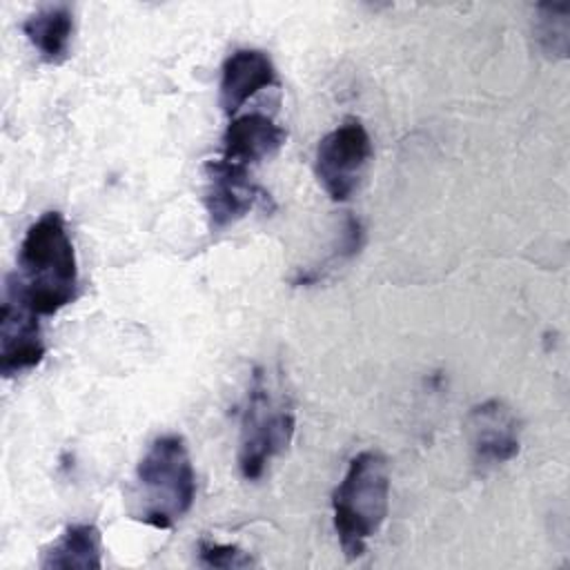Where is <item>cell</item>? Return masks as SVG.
I'll return each mask as SVG.
<instances>
[{
    "label": "cell",
    "instance_id": "6da1fadb",
    "mask_svg": "<svg viewBox=\"0 0 570 570\" xmlns=\"http://www.w3.org/2000/svg\"><path fill=\"white\" fill-rule=\"evenodd\" d=\"M78 258L67 220L45 212L33 220L18 249V272L7 276V294L38 316H53L78 296Z\"/></svg>",
    "mask_w": 570,
    "mask_h": 570
},
{
    "label": "cell",
    "instance_id": "7a4b0ae2",
    "mask_svg": "<svg viewBox=\"0 0 570 570\" xmlns=\"http://www.w3.org/2000/svg\"><path fill=\"white\" fill-rule=\"evenodd\" d=\"M196 472L187 443L178 434L151 441L136 468L134 517L151 528H174L194 505Z\"/></svg>",
    "mask_w": 570,
    "mask_h": 570
},
{
    "label": "cell",
    "instance_id": "3957f363",
    "mask_svg": "<svg viewBox=\"0 0 570 570\" xmlns=\"http://www.w3.org/2000/svg\"><path fill=\"white\" fill-rule=\"evenodd\" d=\"M390 508V465L379 450H363L350 459L341 483L332 492V519L347 561L365 552Z\"/></svg>",
    "mask_w": 570,
    "mask_h": 570
},
{
    "label": "cell",
    "instance_id": "277c9868",
    "mask_svg": "<svg viewBox=\"0 0 570 570\" xmlns=\"http://www.w3.org/2000/svg\"><path fill=\"white\" fill-rule=\"evenodd\" d=\"M294 430L296 414L289 394L265 367H256L240 414L238 468L243 479H261L265 468L289 448Z\"/></svg>",
    "mask_w": 570,
    "mask_h": 570
},
{
    "label": "cell",
    "instance_id": "5b68a950",
    "mask_svg": "<svg viewBox=\"0 0 570 570\" xmlns=\"http://www.w3.org/2000/svg\"><path fill=\"white\" fill-rule=\"evenodd\" d=\"M372 160V138L358 118H345L316 147L314 174L332 200H347Z\"/></svg>",
    "mask_w": 570,
    "mask_h": 570
},
{
    "label": "cell",
    "instance_id": "8992f818",
    "mask_svg": "<svg viewBox=\"0 0 570 570\" xmlns=\"http://www.w3.org/2000/svg\"><path fill=\"white\" fill-rule=\"evenodd\" d=\"M269 194L258 187L247 167L229 163L225 158L205 163V209L209 227L220 232L243 216H247L256 205L267 203Z\"/></svg>",
    "mask_w": 570,
    "mask_h": 570
},
{
    "label": "cell",
    "instance_id": "52a82bcc",
    "mask_svg": "<svg viewBox=\"0 0 570 570\" xmlns=\"http://www.w3.org/2000/svg\"><path fill=\"white\" fill-rule=\"evenodd\" d=\"M468 443L474 463L494 468L508 463L521 448V421L501 399H488L474 405L465 421Z\"/></svg>",
    "mask_w": 570,
    "mask_h": 570
},
{
    "label": "cell",
    "instance_id": "ba28073f",
    "mask_svg": "<svg viewBox=\"0 0 570 570\" xmlns=\"http://www.w3.org/2000/svg\"><path fill=\"white\" fill-rule=\"evenodd\" d=\"M47 352L38 314L4 294L0 312V374L4 379L33 370Z\"/></svg>",
    "mask_w": 570,
    "mask_h": 570
},
{
    "label": "cell",
    "instance_id": "9c48e42d",
    "mask_svg": "<svg viewBox=\"0 0 570 570\" xmlns=\"http://www.w3.org/2000/svg\"><path fill=\"white\" fill-rule=\"evenodd\" d=\"M278 71L272 58L261 49H236L220 67L218 102L225 114H236L252 96L274 87Z\"/></svg>",
    "mask_w": 570,
    "mask_h": 570
},
{
    "label": "cell",
    "instance_id": "30bf717a",
    "mask_svg": "<svg viewBox=\"0 0 570 570\" xmlns=\"http://www.w3.org/2000/svg\"><path fill=\"white\" fill-rule=\"evenodd\" d=\"M287 131L272 116L252 111L234 118L223 134V156L229 163L249 167L274 156L285 145Z\"/></svg>",
    "mask_w": 570,
    "mask_h": 570
},
{
    "label": "cell",
    "instance_id": "8fae6325",
    "mask_svg": "<svg viewBox=\"0 0 570 570\" xmlns=\"http://www.w3.org/2000/svg\"><path fill=\"white\" fill-rule=\"evenodd\" d=\"M42 570H100L102 568V537L94 523H71L62 534L42 550Z\"/></svg>",
    "mask_w": 570,
    "mask_h": 570
},
{
    "label": "cell",
    "instance_id": "7c38bea8",
    "mask_svg": "<svg viewBox=\"0 0 570 570\" xmlns=\"http://www.w3.org/2000/svg\"><path fill=\"white\" fill-rule=\"evenodd\" d=\"M22 33L45 62L60 65L71 51L73 13L67 4L42 7L22 22Z\"/></svg>",
    "mask_w": 570,
    "mask_h": 570
},
{
    "label": "cell",
    "instance_id": "4fadbf2b",
    "mask_svg": "<svg viewBox=\"0 0 570 570\" xmlns=\"http://www.w3.org/2000/svg\"><path fill=\"white\" fill-rule=\"evenodd\" d=\"M534 40L543 56L563 60L570 45V4L541 2L534 11Z\"/></svg>",
    "mask_w": 570,
    "mask_h": 570
},
{
    "label": "cell",
    "instance_id": "5bb4252c",
    "mask_svg": "<svg viewBox=\"0 0 570 570\" xmlns=\"http://www.w3.org/2000/svg\"><path fill=\"white\" fill-rule=\"evenodd\" d=\"M365 243V229L361 225V220L352 214H345L343 218V227H341V240L338 245L334 247V252L325 258V263H321L318 267H305L301 269L294 278H292V285H312V283H318L325 278V274L330 269H334V265L343 263V261H350L352 256L358 254V249L363 247Z\"/></svg>",
    "mask_w": 570,
    "mask_h": 570
},
{
    "label": "cell",
    "instance_id": "9a60e30c",
    "mask_svg": "<svg viewBox=\"0 0 570 570\" xmlns=\"http://www.w3.org/2000/svg\"><path fill=\"white\" fill-rule=\"evenodd\" d=\"M198 563L205 568H249L256 566L254 557L234 543L212 539L198 541Z\"/></svg>",
    "mask_w": 570,
    "mask_h": 570
}]
</instances>
